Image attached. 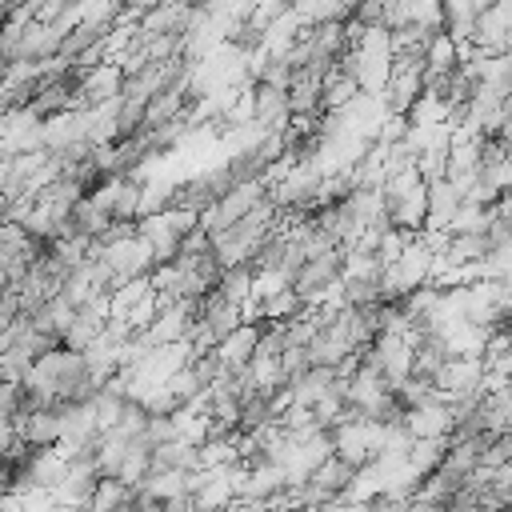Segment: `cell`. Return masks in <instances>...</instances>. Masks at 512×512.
I'll return each mask as SVG.
<instances>
[{
	"label": "cell",
	"mask_w": 512,
	"mask_h": 512,
	"mask_svg": "<svg viewBox=\"0 0 512 512\" xmlns=\"http://www.w3.org/2000/svg\"><path fill=\"white\" fill-rule=\"evenodd\" d=\"M460 204H464V196H460V188L452 180H432L428 184V220H424V228L448 232V224L460 212Z\"/></svg>",
	"instance_id": "cell-5"
},
{
	"label": "cell",
	"mask_w": 512,
	"mask_h": 512,
	"mask_svg": "<svg viewBox=\"0 0 512 512\" xmlns=\"http://www.w3.org/2000/svg\"><path fill=\"white\" fill-rule=\"evenodd\" d=\"M424 64H428V72H452L456 64H460V44L440 28V32H432V40H428V48H424Z\"/></svg>",
	"instance_id": "cell-10"
},
{
	"label": "cell",
	"mask_w": 512,
	"mask_h": 512,
	"mask_svg": "<svg viewBox=\"0 0 512 512\" xmlns=\"http://www.w3.org/2000/svg\"><path fill=\"white\" fill-rule=\"evenodd\" d=\"M64 412L68 408H28L16 416V436L28 448H56L64 440Z\"/></svg>",
	"instance_id": "cell-3"
},
{
	"label": "cell",
	"mask_w": 512,
	"mask_h": 512,
	"mask_svg": "<svg viewBox=\"0 0 512 512\" xmlns=\"http://www.w3.org/2000/svg\"><path fill=\"white\" fill-rule=\"evenodd\" d=\"M148 472H152V444L144 436H132L128 448H124V456H120V464H116V476L112 480H120L128 488H140L148 480Z\"/></svg>",
	"instance_id": "cell-6"
},
{
	"label": "cell",
	"mask_w": 512,
	"mask_h": 512,
	"mask_svg": "<svg viewBox=\"0 0 512 512\" xmlns=\"http://www.w3.org/2000/svg\"><path fill=\"white\" fill-rule=\"evenodd\" d=\"M4 292H8V276L0 272V300H4Z\"/></svg>",
	"instance_id": "cell-16"
},
{
	"label": "cell",
	"mask_w": 512,
	"mask_h": 512,
	"mask_svg": "<svg viewBox=\"0 0 512 512\" xmlns=\"http://www.w3.org/2000/svg\"><path fill=\"white\" fill-rule=\"evenodd\" d=\"M200 228V216L196 212H184V208H168L160 216H144L136 220V236L148 244L152 252V264H172L180 256V244L188 232Z\"/></svg>",
	"instance_id": "cell-1"
},
{
	"label": "cell",
	"mask_w": 512,
	"mask_h": 512,
	"mask_svg": "<svg viewBox=\"0 0 512 512\" xmlns=\"http://www.w3.org/2000/svg\"><path fill=\"white\" fill-rule=\"evenodd\" d=\"M144 440L156 448V444H168V440H180L176 432V420L172 416H160V412H148V424H144Z\"/></svg>",
	"instance_id": "cell-15"
},
{
	"label": "cell",
	"mask_w": 512,
	"mask_h": 512,
	"mask_svg": "<svg viewBox=\"0 0 512 512\" xmlns=\"http://www.w3.org/2000/svg\"><path fill=\"white\" fill-rule=\"evenodd\" d=\"M320 96H324V112H336V108H348L356 96H360V84L336 64L328 76H324V88H320Z\"/></svg>",
	"instance_id": "cell-8"
},
{
	"label": "cell",
	"mask_w": 512,
	"mask_h": 512,
	"mask_svg": "<svg viewBox=\"0 0 512 512\" xmlns=\"http://www.w3.org/2000/svg\"><path fill=\"white\" fill-rule=\"evenodd\" d=\"M444 452H448V444H444V440H412V448L404 452V460H408L412 476H416V480H424V476H432V472L440 468Z\"/></svg>",
	"instance_id": "cell-9"
},
{
	"label": "cell",
	"mask_w": 512,
	"mask_h": 512,
	"mask_svg": "<svg viewBox=\"0 0 512 512\" xmlns=\"http://www.w3.org/2000/svg\"><path fill=\"white\" fill-rule=\"evenodd\" d=\"M4 68H8V64H4V60H0V76H4Z\"/></svg>",
	"instance_id": "cell-18"
},
{
	"label": "cell",
	"mask_w": 512,
	"mask_h": 512,
	"mask_svg": "<svg viewBox=\"0 0 512 512\" xmlns=\"http://www.w3.org/2000/svg\"><path fill=\"white\" fill-rule=\"evenodd\" d=\"M480 464H484V468L512 464V432H496V436H488L484 448H480Z\"/></svg>",
	"instance_id": "cell-14"
},
{
	"label": "cell",
	"mask_w": 512,
	"mask_h": 512,
	"mask_svg": "<svg viewBox=\"0 0 512 512\" xmlns=\"http://www.w3.org/2000/svg\"><path fill=\"white\" fill-rule=\"evenodd\" d=\"M264 196H268V188H264V184H240V188L224 192L212 208H204V212H200V232H204V236H220V232H224V228H232L240 216H248Z\"/></svg>",
	"instance_id": "cell-2"
},
{
	"label": "cell",
	"mask_w": 512,
	"mask_h": 512,
	"mask_svg": "<svg viewBox=\"0 0 512 512\" xmlns=\"http://www.w3.org/2000/svg\"><path fill=\"white\" fill-rule=\"evenodd\" d=\"M172 188H176L172 180H152V184H144V188H140V216H136V220L168 212V208H172Z\"/></svg>",
	"instance_id": "cell-12"
},
{
	"label": "cell",
	"mask_w": 512,
	"mask_h": 512,
	"mask_svg": "<svg viewBox=\"0 0 512 512\" xmlns=\"http://www.w3.org/2000/svg\"><path fill=\"white\" fill-rule=\"evenodd\" d=\"M404 428L412 440H448V432H452L448 400H428V404L404 412Z\"/></svg>",
	"instance_id": "cell-4"
},
{
	"label": "cell",
	"mask_w": 512,
	"mask_h": 512,
	"mask_svg": "<svg viewBox=\"0 0 512 512\" xmlns=\"http://www.w3.org/2000/svg\"><path fill=\"white\" fill-rule=\"evenodd\" d=\"M280 4H284V8H296V4H304V0H280Z\"/></svg>",
	"instance_id": "cell-17"
},
{
	"label": "cell",
	"mask_w": 512,
	"mask_h": 512,
	"mask_svg": "<svg viewBox=\"0 0 512 512\" xmlns=\"http://www.w3.org/2000/svg\"><path fill=\"white\" fill-rule=\"evenodd\" d=\"M128 492H132L128 484H120L112 476H100L96 488H92V496H88V504H84V512H116L128 500Z\"/></svg>",
	"instance_id": "cell-11"
},
{
	"label": "cell",
	"mask_w": 512,
	"mask_h": 512,
	"mask_svg": "<svg viewBox=\"0 0 512 512\" xmlns=\"http://www.w3.org/2000/svg\"><path fill=\"white\" fill-rule=\"evenodd\" d=\"M200 468V444L168 440L152 448V472H196Z\"/></svg>",
	"instance_id": "cell-7"
},
{
	"label": "cell",
	"mask_w": 512,
	"mask_h": 512,
	"mask_svg": "<svg viewBox=\"0 0 512 512\" xmlns=\"http://www.w3.org/2000/svg\"><path fill=\"white\" fill-rule=\"evenodd\" d=\"M140 488H148L156 500H172V496L188 492V472H148V480Z\"/></svg>",
	"instance_id": "cell-13"
}]
</instances>
